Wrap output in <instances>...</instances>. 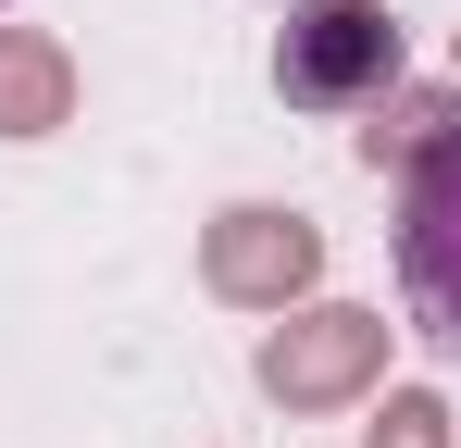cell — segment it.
Wrapping results in <instances>:
<instances>
[{"label":"cell","mask_w":461,"mask_h":448,"mask_svg":"<svg viewBox=\"0 0 461 448\" xmlns=\"http://www.w3.org/2000/svg\"><path fill=\"white\" fill-rule=\"evenodd\" d=\"M275 87H287L300 112L386 100V87H399V13H386V0H312V13H287V38H275Z\"/></svg>","instance_id":"cell-1"},{"label":"cell","mask_w":461,"mask_h":448,"mask_svg":"<svg viewBox=\"0 0 461 448\" xmlns=\"http://www.w3.org/2000/svg\"><path fill=\"white\" fill-rule=\"evenodd\" d=\"M375 373H386V311H349V299H312L300 324L262 336V399H287V411H337Z\"/></svg>","instance_id":"cell-2"},{"label":"cell","mask_w":461,"mask_h":448,"mask_svg":"<svg viewBox=\"0 0 461 448\" xmlns=\"http://www.w3.org/2000/svg\"><path fill=\"white\" fill-rule=\"evenodd\" d=\"M200 274H212V299H237V311H287V299L324 274V237H312L300 212H275V200H237V212H212V237H200Z\"/></svg>","instance_id":"cell-3"},{"label":"cell","mask_w":461,"mask_h":448,"mask_svg":"<svg viewBox=\"0 0 461 448\" xmlns=\"http://www.w3.org/2000/svg\"><path fill=\"white\" fill-rule=\"evenodd\" d=\"M399 287L424 311V336L461 349V138L411 162V187H399Z\"/></svg>","instance_id":"cell-4"},{"label":"cell","mask_w":461,"mask_h":448,"mask_svg":"<svg viewBox=\"0 0 461 448\" xmlns=\"http://www.w3.org/2000/svg\"><path fill=\"white\" fill-rule=\"evenodd\" d=\"M63 112H76V63H63V38L0 25V138H50Z\"/></svg>","instance_id":"cell-5"},{"label":"cell","mask_w":461,"mask_h":448,"mask_svg":"<svg viewBox=\"0 0 461 448\" xmlns=\"http://www.w3.org/2000/svg\"><path fill=\"white\" fill-rule=\"evenodd\" d=\"M449 138H461V100H449V87H386L375 125H362V162H375V175H386V162L411 175V162H437Z\"/></svg>","instance_id":"cell-6"},{"label":"cell","mask_w":461,"mask_h":448,"mask_svg":"<svg viewBox=\"0 0 461 448\" xmlns=\"http://www.w3.org/2000/svg\"><path fill=\"white\" fill-rule=\"evenodd\" d=\"M362 448H449V411H437L424 386H386V411L362 424Z\"/></svg>","instance_id":"cell-7"}]
</instances>
